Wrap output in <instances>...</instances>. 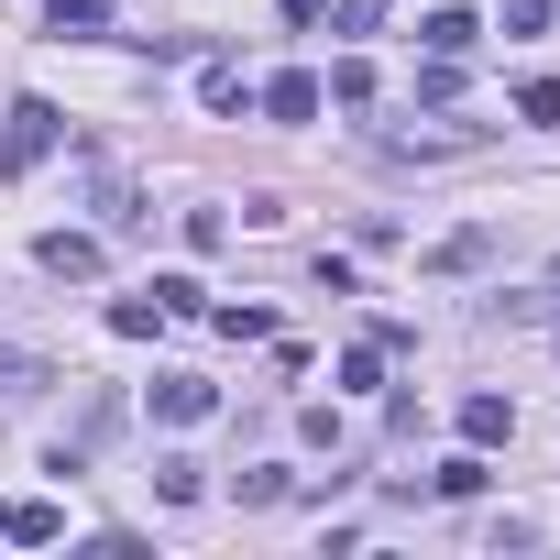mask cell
I'll list each match as a JSON object with an SVG mask.
<instances>
[{"instance_id": "cell-1", "label": "cell", "mask_w": 560, "mask_h": 560, "mask_svg": "<svg viewBox=\"0 0 560 560\" xmlns=\"http://www.w3.org/2000/svg\"><path fill=\"white\" fill-rule=\"evenodd\" d=\"M56 132H67V121H56L45 100H12V121H0V176H23V165H45V154H56Z\"/></svg>"}, {"instance_id": "cell-2", "label": "cell", "mask_w": 560, "mask_h": 560, "mask_svg": "<svg viewBox=\"0 0 560 560\" xmlns=\"http://www.w3.org/2000/svg\"><path fill=\"white\" fill-rule=\"evenodd\" d=\"M34 264H45V275H78V287H89V275H100V231H45V242H34Z\"/></svg>"}, {"instance_id": "cell-3", "label": "cell", "mask_w": 560, "mask_h": 560, "mask_svg": "<svg viewBox=\"0 0 560 560\" xmlns=\"http://www.w3.org/2000/svg\"><path fill=\"white\" fill-rule=\"evenodd\" d=\"M319 100H330V89H319L308 67H287V78H264V110H275V121H308Z\"/></svg>"}, {"instance_id": "cell-4", "label": "cell", "mask_w": 560, "mask_h": 560, "mask_svg": "<svg viewBox=\"0 0 560 560\" xmlns=\"http://www.w3.org/2000/svg\"><path fill=\"white\" fill-rule=\"evenodd\" d=\"M209 407H220V396H209L198 374H165V385H154V418H176V429H198Z\"/></svg>"}, {"instance_id": "cell-5", "label": "cell", "mask_w": 560, "mask_h": 560, "mask_svg": "<svg viewBox=\"0 0 560 560\" xmlns=\"http://www.w3.org/2000/svg\"><path fill=\"white\" fill-rule=\"evenodd\" d=\"M505 429H516V407H505V396H462V440H472V451H494Z\"/></svg>"}, {"instance_id": "cell-6", "label": "cell", "mask_w": 560, "mask_h": 560, "mask_svg": "<svg viewBox=\"0 0 560 560\" xmlns=\"http://www.w3.org/2000/svg\"><path fill=\"white\" fill-rule=\"evenodd\" d=\"M0 538H23V549H45V538H67V516H56V505H0Z\"/></svg>"}, {"instance_id": "cell-7", "label": "cell", "mask_w": 560, "mask_h": 560, "mask_svg": "<svg viewBox=\"0 0 560 560\" xmlns=\"http://www.w3.org/2000/svg\"><path fill=\"white\" fill-rule=\"evenodd\" d=\"M418 34H429V56H472V34H483V23H472V12H429Z\"/></svg>"}, {"instance_id": "cell-8", "label": "cell", "mask_w": 560, "mask_h": 560, "mask_svg": "<svg viewBox=\"0 0 560 560\" xmlns=\"http://www.w3.org/2000/svg\"><path fill=\"white\" fill-rule=\"evenodd\" d=\"M198 100H209V110H242L253 89H242V67H231V56H209V67H198Z\"/></svg>"}, {"instance_id": "cell-9", "label": "cell", "mask_w": 560, "mask_h": 560, "mask_svg": "<svg viewBox=\"0 0 560 560\" xmlns=\"http://www.w3.org/2000/svg\"><path fill=\"white\" fill-rule=\"evenodd\" d=\"M34 385H56V374H45L23 341H0V396H34Z\"/></svg>"}, {"instance_id": "cell-10", "label": "cell", "mask_w": 560, "mask_h": 560, "mask_svg": "<svg viewBox=\"0 0 560 560\" xmlns=\"http://www.w3.org/2000/svg\"><path fill=\"white\" fill-rule=\"evenodd\" d=\"M154 319H165V308H154V287H143V298H121V308H110V330H121V341H154Z\"/></svg>"}, {"instance_id": "cell-11", "label": "cell", "mask_w": 560, "mask_h": 560, "mask_svg": "<svg viewBox=\"0 0 560 560\" xmlns=\"http://www.w3.org/2000/svg\"><path fill=\"white\" fill-rule=\"evenodd\" d=\"M341 385H352V396H374V385H385V341H363V352H341Z\"/></svg>"}, {"instance_id": "cell-12", "label": "cell", "mask_w": 560, "mask_h": 560, "mask_svg": "<svg viewBox=\"0 0 560 560\" xmlns=\"http://www.w3.org/2000/svg\"><path fill=\"white\" fill-rule=\"evenodd\" d=\"M154 308L165 319H198V275H154Z\"/></svg>"}, {"instance_id": "cell-13", "label": "cell", "mask_w": 560, "mask_h": 560, "mask_svg": "<svg viewBox=\"0 0 560 560\" xmlns=\"http://www.w3.org/2000/svg\"><path fill=\"white\" fill-rule=\"evenodd\" d=\"M154 494L165 505H198V462H154Z\"/></svg>"}, {"instance_id": "cell-14", "label": "cell", "mask_w": 560, "mask_h": 560, "mask_svg": "<svg viewBox=\"0 0 560 560\" xmlns=\"http://www.w3.org/2000/svg\"><path fill=\"white\" fill-rule=\"evenodd\" d=\"M440 494H483V451H451L440 462Z\"/></svg>"}, {"instance_id": "cell-15", "label": "cell", "mask_w": 560, "mask_h": 560, "mask_svg": "<svg viewBox=\"0 0 560 560\" xmlns=\"http://www.w3.org/2000/svg\"><path fill=\"white\" fill-rule=\"evenodd\" d=\"M516 110H527V121H560V78H527V89H516Z\"/></svg>"}, {"instance_id": "cell-16", "label": "cell", "mask_w": 560, "mask_h": 560, "mask_svg": "<svg viewBox=\"0 0 560 560\" xmlns=\"http://www.w3.org/2000/svg\"><path fill=\"white\" fill-rule=\"evenodd\" d=\"M67 23H78V34H89V23H110V0H56V34H67Z\"/></svg>"}, {"instance_id": "cell-17", "label": "cell", "mask_w": 560, "mask_h": 560, "mask_svg": "<svg viewBox=\"0 0 560 560\" xmlns=\"http://www.w3.org/2000/svg\"><path fill=\"white\" fill-rule=\"evenodd\" d=\"M505 23H516V34H538V23H549V0H505Z\"/></svg>"}]
</instances>
